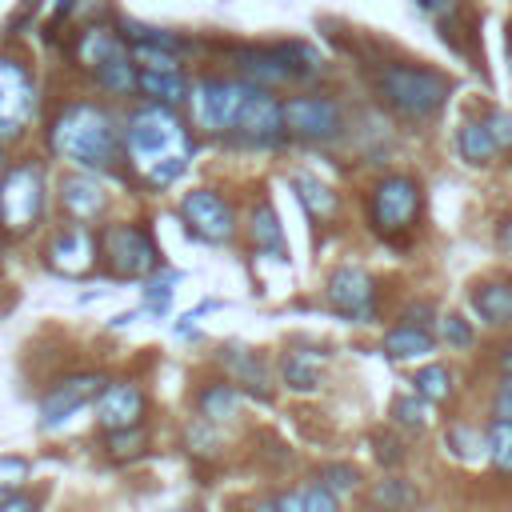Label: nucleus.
Listing matches in <instances>:
<instances>
[{
    "label": "nucleus",
    "instance_id": "nucleus-1",
    "mask_svg": "<svg viewBox=\"0 0 512 512\" xmlns=\"http://www.w3.org/2000/svg\"><path fill=\"white\" fill-rule=\"evenodd\" d=\"M192 152L196 144L184 120L168 104H144L124 120V160L148 188H168L180 180L192 164Z\"/></svg>",
    "mask_w": 512,
    "mask_h": 512
},
{
    "label": "nucleus",
    "instance_id": "nucleus-2",
    "mask_svg": "<svg viewBox=\"0 0 512 512\" xmlns=\"http://www.w3.org/2000/svg\"><path fill=\"white\" fill-rule=\"evenodd\" d=\"M48 148L88 172H112L124 160V120L100 100H68L48 124Z\"/></svg>",
    "mask_w": 512,
    "mask_h": 512
},
{
    "label": "nucleus",
    "instance_id": "nucleus-3",
    "mask_svg": "<svg viewBox=\"0 0 512 512\" xmlns=\"http://www.w3.org/2000/svg\"><path fill=\"white\" fill-rule=\"evenodd\" d=\"M372 88L376 96L404 120H432L448 96H452V76L428 64H412V60H388L372 72Z\"/></svg>",
    "mask_w": 512,
    "mask_h": 512
},
{
    "label": "nucleus",
    "instance_id": "nucleus-4",
    "mask_svg": "<svg viewBox=\"0 0 512 512\" xmlns=\"http://www.w3.org/2000/svg\"><path fill=\"white\" fill-rule=\"evenodd\" d=\"M232 60L248 84L260 88H284L304 84L324 72V56L304 40H276V44H240L232 48Z\"/></svg>",
    "mask_w": 512,
    "mask_h": 512
},
{
    "label": "nucleus",
    "instance_id": "nucleus-5",
    "mask_svg": "<svg viewBox=\"0 0 512 512\" xmlns=\"http://www.w3.org/2000/svg\"><path fill=\"white\" fill-rule=\"evenodd\" d=\"M96 248H100L104 272L116 280H144L160 268V248H156L152 232L144 224H132V220L104 224L96 232Z\"/></svg>",
    "mask_w": 512,
    "mask_h": 512
},
{
    "label": "nucleus",
    "instance_id": "nucleus-6",
    "mask_svg": "<svg viewBox=\"0 0 512 512\" xmlns=\"http://www.w3.org/2000/svg\"><path fill=\"white\" fill-rule=\"evenodd\" d=\"M424 212V188L408 172H388L368 188V224L376 236H404Z\"/></svg>",
    "mask_w": 512,
    "mask_h": 512
},
{
    "label": "nucleus",
    "instance_id": "nucleus-7",
    "mask_svg": "<svg viewBox=\"0 0 512 512\" xmlns=\"http://www.w3.org/2000/svg\"><path fill=\"white\" fill-rule=\"evenodd\" d=\"M44 204H48V180H44V168L36 160H20L4 172L0 180V228L20 236L28 228L40 224L44 216Z\"/></svg>",
    "mask_w": 512,
    "mask_h": 512
},
{
    "label": "nucleus",
    "instance_id": "nucleus-8",
    "mask_svg": "<svg viewBox=\"0 0 512 512\" xmlns=\"http://www.w3.org/2000/svg\"><path fill=\"white\" fill-rule=\"evenodd\" d=\"M248 80H236V76H200L196 84H188V108H192V124L208 136H220V132H232L236 116H240V104L248 96Z\"/></svg>",
    "mask_w": 512,
    "mask_h": 512
},
{
    "label": "nucleus",
    "instance_id": "nucleus-9",
    "mask_svg": "<svg viewBox=\"0 0 512 512\" xmlns=\"http://www.w3.org/2000/svg\"><path fill=\"white\" fill-rule=\"evenodd\" d=\"M280 116H284V132L308 144H332L344 132V104L328 92H300L280 100Z\"/></svg>",
    "mask_w": 512,
    "mask_h": 512
},
{
    "label": "nucleus",
    "instance_id": "nucleus-10",
    "mask_svg": "<svg viewBox=\"0 0 512 512\" xmlns=\"http://www.w3.org/2000/svg\"><path fill=\"white\" fill-rule=\"evenodd\" d=\"M36 80L28 64L12 52H0V144H16L36 116Z\"/></svg>",
    "mask_w": 512,
    "mask_h": 512
},
{
    "label": "nucleus",
    "instance_id": "nucleus-11",
    "mask_svg": "<svg viewBox=\"0 0 512 512\" xmlns=\"http://www.w3.org/2000/svg\"><path fill=\"white\" fill-rule=\"evenodd\" d=\"M180 220H184V228L196 236V240H204V244H228L232 236H236V208H232V200H224L216 188H192V192H184V200H180Z\"/></svg>",
    "mask_w": 512,
    "mask_h": 512
},
{
    "label": "nucleus",
    "instance_id": "nucleus-12",
    "mask_svg": "<svg viewBox=\"0 0 512 512\" xmlns=\"http://www.w3.org/2000/svg\"><path fill=\"white\" fill-rule=\"evenodd\" d=\"M376 276L364 272L360 264H340L328 272V284H324V300L336 316L352 320V324H368L376 316Z\"/></svg>",
    "mask_w": 512,
    "mask_h": 512
},
{
    "label": "nucleus",
    "instance_id": "nucleus-13",
    "mask_svg": "<svg viewBox=\"0 0 512 512\" xmlns=\"http://www.w3.org/2000/svg\"><path fill=\"white\" fill-rule=\"evenodd\" d=\"M44 264L64 276V280H84L92 276V268L100 264V248H96V232L88 224H64L48 236L44 244Z\"/></svg>",
    "mask_w": 512,
    "mask_h": 512
},
{
    "label": "nucleus",
    "instance_id": "nucleus-14",
    "mask_svg": "<svg viewBox=\"0 0 512 512\" xmlns=\"http://www.w3.org/2000/svg\"><path fill=\"white\" fill-rule=\"evenodd\" d=\"M232 136H236L240 144H256V148L280 144V140L288 136V132H284V116H280V100H276L268 88L252 84L248 96H244V104H240V116H236V124H232Z\"/></svg>",
    "mask_w": 512,
    "mask_h": 512
},
{
    "label": "nucleus",
    "instance_id": "nucleus-15",
    "mask_svg": "<svg viewBox=\"0 0 512 512\" xmlns=\"http://www.w3.org/2000/svg\"><path fill=\"white\" fill-rule=\"evenodd\" d=\"M56 196H60V212H64L68 220H76V224L100 220V216L108 212V204H112L108 184L100 180V172H88V168H76V172L60 176Z\"/></svg>",
    "mask_w": 512,
    "mask_h": 512
},
{
    "label": "nucleus",
    "instance_id": "nucleus-16",
    "mask_svg": "<svg viewBox=\"0 0 512 512\" xmlns=\"http://www.w3.org/2000/svg\"><path fill=\"white\" fill-rule=\"evenodd\" d=\"M104 384H108V380H104L100 372H76V376L56 380V384L44 392V400H40V424H44V428H56V424L68 420L76 408H84L88 400H96Z\"/></svg>",
    "mask_w": 512,
    "mask_h": 512
},
{
    "label": "nucleus",
    "instance_id": "nucleus-17",
    "mask_svg": "<svg viewBox=\"0 0 512 512\" xmlns=\"http://www.w3.org/2000/svg\"><path fill=\"white\" fill-rule=\"evenodd\" d=\"M144 408H148L144 388L132 384V380H116V384H104L100 396H96V424L104 432L144 424Z\"/></svg>",
    "mask_w": 512,
    "mask_h": 512
},
{
    "label": "nucleus",
    "instance_id": "nucleus-18",
    "mask_svg": "<svg viewBox=\"0 0 512 512\" xmlns=\"http://www.w3.org/2000/svg\"><path fill=\"white\" fill-rule=\"evenodd\" d=\"M132 48H128V40H124V32H116V28H108V24H88V28H80L76 32V40H72V64L80 68V72H96V68H104L108 60H116V56H128Z\"/></svg>",
    "mask_w": 512,
    "mask_h": 512
},
{
    "label": "nucleus",
    "instance_id": "nucleus-19",
    "mask_svg": "<svg viewBox=\"0 0 512 512\" xmlns=\"http://www.w3.org/2000/svg\"><path fill=\"white\" fill-rule=\"evenodd\" d=\"M472 312L488 324V328H504L512 324V280L508 276H488V280H476L472 292Z\"/></svg>",
    "mask_w": 512,
    "mask_h": 512
},
{
    "label": "nucleus",
    "instance_id": "nucleus-20",
    "mask_svg": "<svg viewBox=\"0 0 512 512\" xmlns=\"http://www.w3.org/2000/svg\"><path fill=\"white\" fill-rule=\"evenodd\" d=\"M248 240L256 252H268L276 260H288V244H284V228H280V216L268 200H260L248 216Z\"/></svg>",
    "mask_w": 512,
    "mask_h": 512
},
{
    "label": "nucleus",
    "instance_id": "nucleus-21",
    "mask_svg": "<svg viewBox=\"0 0 512 512\" xmlns=\"http://www.w3.org/2000/svg\"><path fill=\"white\" fill-rule=\"evenodd\" d=\"M136 92H140L148 104L180 108V104L188 100V76H184V72H152V68H140Z\"/></svg>",
    "mask_w": 512,
    "mask_h": 512
},
{
    "label": "nucleus",
    "instance_id": "nucleus-22",
    "mask_svg": "<svg viewBox=\"0 0 512 512\" xmlns=\"http://www.w3.org/2000/svg\"><path fill=\"white\" fill-rule=\"evenodd\" d=\"M456 152H460V160L472 164V168H484V164H492V160L500 156V148H496L488 124H484V120H472V116L456 124Z\"/></svg>",
    "mask_w": 512,
    "mask_h": 512
},
{
    "label": "nucleus",
    "instance_id": "nucleus-23",
    "mask_svg": "<svg viewBox=\"0 0 512 512\" xmlns=\"http://www.w3.org/2000/svg\"><path fill=\"white\" fill-rule=\"evenodd\" d=\"M380 348H384V356H388V360H416V356H428V352L436 348V340H432V332H428V328L400 320V324H392V328L384 332Z\"/></svg>",
    "mask_w": 512,
    "mask_h": 512
},
{
    "label": "nucleus",
    "instance_id": "nucleus-24",
    "mask_svg": "<svg viewBox=\"0 0 512 512\" xmlns=\"http://www.w3.org/2000/svg\"><path fill=\"white\" fill-rule=\"evenodd\" d=\"M420 504V488L404 476H384L368 488V508L372 512H412Z\"/></svg>",
    "mask_w": 512,
    "mask_h": 512
},
{
    "label": "nucleus",
    "instance_id": "nucleus-25",
    "mask_svg": "<svg viewBox=\"0 0 512 512\" xmlns=\"http://www.w3.org/2000/svg\"><path fill=\"white\" fill-rule=\"evenodd\" d=\"M292 188H296V200L304 204V212L312 216V220H332L336 212H340V196L324 184V180H316V176H308V172H292Z\"/></svg>",
    "mask_w": 512,
    "mask_h": 512
},
{
    "label": "nucleus",
    "instance_id": "nucleus-26",
    "mask_svg": "<svg viewBox=\"0 0 512 512\" xmlns=\"http://www.w3.org/2000/svg\"><path fill=\"white\" fill-rule=\"evenodd\" d=\"M196 412H200V420H208V424L232 420V416L240 412V392H236V384H232V380H212V384H204V388L196 392Z\"/></svg>",
    "mask_w": 512,
    "mask_h": 512
},
{
    "label": "nucleus",
    "instance_id": "nucleus-27",
    "mask_svg": "<svg viewBox=\"0 0 512 512\" xmlns=\"http://www.w3.org/2000/svg\"><path fill=\"white\" fill-rule=\"evenodd\" d=\"M320 364H324V352L316 348H288L280 368H284V384L296 388V392H312L320 384Z\"/></svg>",
    "mask_w": 512,
    "mask_h": 512
},
{
    "label": "nucleus",
    "instance_id": "nucleus-28",
    "mask_svg": "<svg viewBox=\"0 0 512 512\" xmlns=\"http://www.w3.org/2000/svg\"><path fill=\"white\" fill-rule=\"evenodd\" d=\"M412 388H416V396H424L428 404H444V400H452V392H456L452 368H448V364H424V368L412 376Z\"/></svg>",
    "mask_w": 512,
    "mask_h": 512
},
{
    "label": "nucleus",
    "instance_id": "nucleus-29",
    "mask_svg": "<svg viewBox=\"0 0 512 512\" xmlns=\"http://www.w3.org/2000/svg\"><path fill=\"white\" fill-rule=\"evenodd\" d=\"M444 448L456 456V460H476V456H484L488 452V440L476 432V428H468V424H448V432H444Z\"/></svg>",
    "mask_w": 512,
    "mask_h": 512
},
{
    "label": "nucleus",
    "instance_id": "nucleus-30",
    "mask_svg": "<svg viewBox=\"0 0 512 512\" xmlns=\"http://www.w3.org/2000/svg\"><path fill=\"white\" fill-rule=\"evenodd\" d=\"M144 444H148L144 424L104 432V448H108V456H112V460H132V456H140V452H144Z\"/></svg>",
    "mask_w": 512,
    "mask_h": 512
},
{
    "label": "nucleus",
    "instance_id": "nucleus-31",
    "mask_svg": "<svg viewBox=\"0 0 512 512\" xmlns=\"http://www.w3.org/2000/svg\"><path fill=\"white\" fill-rule=\"evenodd\" d=\"M484 440H488V460H492L500 472H508V476H512V420L492 416V424H488Z\"/></svg>",
    "mask_w": 512,
    "mask_h": 512
},
{
    "label": "nucleus",
    "instance_id": "nucleus-32",
    "mask_svg": "<svg viewBox=\"0 0 512 512\" xmlns=\"http://www.w3.org/2000/svg\"><path fill=\"white\" fill-rule=\"evenodd\" d=\"M392 420L400 424V428H412V432H420V428H428V400L424 396H396L392 400Z\"/></svg>",
    "mask_w": 512,
    "mask_h": 512
},
{
    "label": "nucleus",
    "instance_id": "nucleus-33",
    "mask_svg": "<svg viewBox=\"0 0 512 512\" xmlns=\"http://www.w3.org/2000/svg\"><path fill=\"white\" fill-rule=\"evenodd\" d=\"M32 480V464L24 456H0V500L12 492H24V484Z\"/></svg>",
    "mask_w": 512,
    "mask_h": 512
},
{
    "label": "nucleus",
    "instance_id": "nucleus-34",
    "mask_svg": "<svg viewBox=\"0 0 512 512\" xmlns=\"http://www.w3.org/2000/svg\"><path fill=\"white\" fill-rule=\"evenodd\" d=\"M232 364H236L232 372H236V376H240V380H244L252 392H260V400H268V396H272V392H268V376H264V364H260L252 352H232Z\"/></svg>",
    "mask_w": 512,
    "mask_h": 512
},
{
    "label": "nucleus",
    "instance_id": "nucleus-35",
    "mask_svg": "<svg viewBox=\"0 0 512 512\" xmlns=\"http://www.w3.org/2000/svg\"><path fill=\"white\" fill-rule=\"evenodd\" d=\"M180 280V272H164V276H156V280H148V288H144V308L152 312V316H164L168 312V304H172V284Z\"/></svg>",
    "mask_w": 512,
    "mask_h": 512
},
{
    "label": "nucleus",
    "instance_id": "nucleus-36",
    "mask_svg": "<svg viewBox=\"0 0 512 512\" xmlns=\"http://www.w3.org/2000/svg\"><path fill=\"white\" fill-rule=\"evenodd\" d=\"M320 484L332 488L336 496L340 492H356L360 488V468H352V464H324L320 468Z\"/></svg>",
    "mask_w": 512,
    "mask_h": 512
},
{
    "label": "nucleus",
    "instance_id": "nucleus-37",
    "mask_svg": "<svg viewBox=\"0 0 512 512\" xmlns=\"http://www.w3.org/2000/svg\"><path fill=\"white\" fill-rule=\"evenodd\" d=\"M440 336H444L452 348H472V340H476L472 324H468L460 312H448V316L440 320Z\"/></svg>",
    "mask_w": 512,
    "mask_h": 512
},
{
    "label": "nucleus",
    "instance_id": "nucleus-38",
    "mask_svg": "<svg viewBox=\"0 0 512 512\" xmlns=\"http://www.w3.org/2000/svg\"><path fill=\"white\" fill-rule=\"evenodd\" d=\"M484 124H488L496 148H500V152H512V112H504V108H488Z\"/></svg>",
    "mask_w": 512,
    "mask_h": 512
},
{
    "label": "nucleus",
    "instance_id": "nucleus-39",
    "mask_svg": "<svg viewBox=\"0 0 512 512\" xmlns=\"http://www.w3.org/2000/svg\"><path fill=\"white\" fill-rule=\"evenodd\" d=\"M300 504H304V512H340L336 492H332V488H324L320 480H316V484H308V488L300 492Z\"/></svg>",
    "mask_w": 512,
    "mask_h": 512
},
{
    "label": "nucleus",
    "instance_id": "nucleus-40",
    "mask_svg": "<svg viewBox=\"0 0 512 512\" xmlns=\"http://www.w3.org/2000/svg\"><path fill=\"white\" fill-rule=\"evenodd\" d=\"M372 440L380 444V448H376V460H380V464H400V460H404V444H400L396 436H384V432H376Z\"/></svg>",
    "mask_w": 512,
    "mask_h": 512
},
{
    "label": "nucleus",
    "instance_id": "nucleus-41",
    "mask_svg": "<svg viewBox=\"0 0 512 512\" xmlns=\"http://www.w3.org/2000/svg\"><path fill=\"white\" fill-rule=\"evenodd\" d=\"M492 416L512 420V372L500 380V388H496V396H492Z\"/></svg>",
    "mask_w": 512,
    "mask_h": 512
},
{
    "label": "nucleus",
    "instance_id": "nucleus-42",
    "mask_svg": "<svg viewBox=\"0 0 512 512\" xmlns=\"http://www.w3.org/2000/svg\"><path fill=\"white\" fill-rule=\"evenodd\" d=\"M416 4H420L436 24H440V20H452V16L460 12V4H456V0H416Z\"/></svg>",
    "mask_w": 512,
    "mask_h": 512
},
{
    "label": "nucleus",
    "instance_id": "nucleus-43",
    "mask_svg": "<svg viewBox=\"0 0 512 512\" xmlns=\"http://www.w3.org/2000/svg\"><path fill=\"white\" fill-rule=\"evenodd\" d=\"M432 316H436V308H432L428 300H420V304H408L400 320H408V324H420V328H428V324H432Z\"/></svg>",
    "mask_w": 512,
    "mask_h": 512
},
{
    "label": "nucleus",
    "instance_id": "nucleus-44",
    "mask_svg": "<svg viewBox=\"0 0 512 512\" xmlns=\"http://www.w3.org/2000/svg\"><path fill=\"white\" fill-rule=\"evenodd\" d=\"M0 512H36V500L24 496V492H12V496L0 500Z\"/></svg>",
    "mask_w": 512,
    "mask_h": 512
},
{
    "label": "nucleus",
    "instance_id": "nucleus-45",
    "mask_svg": "<svg viewBox=\"0 0 512 512\" xmlns=\"http://www.w3.org/2000/svg\"><path fill=\"white\" fill-rule=\"evenodd\" d=\"M272 500H276V512H304L300 492H280V496H272Z\"/></svg>",
    "mask_w": 512,
    "mask_h": 512
},
{
    "label": "nucleus",
    "instance_id": "nucleus-46",
    "mask_svg": "<svg viewBox=\"0 0 512 512\" xmlns=\"http://www.w3.org/2000/svg\"><path fill=\"white\" fill-rule=\"evenodd\" d=\"M244 512H276V500H252Z\"/></svg>",
    "mask_w": 512,
    "mask_h": 512
},
{
    "label": "nucleus",
    "instance_id": "nucleus-47",
    "mask_svg": "<svg viewBox=\"0 0 512 512\" xmlns=\"http://www.w3.org/2000/svg\"><path fill=\"white\" fill-rule=\"evenodd\" d=\"M500 364H504V372H512V340L504 344V356H500Z\"/></svg>",
    "mask_w": 512,
    "mask_h": 512
},
{
    "label": "nucleus",
    "instance_id": "nucleus-48",
    "mask_svg": "<svg viewBox=\"0 0 512 512\" xmlns=\"http://www.w3.org/2000/svg\"><path fill=\"white\" fill-rule=\"evenodd\" d=\"M4 172H8V156H4V144H0V180H4Z\"/></svg>",
    "mask_w": 512,
    "mask_h": 512
},
{
    "label": "nucleus",
    "instance_id": "nucleus-49",
    "mask_svg": "<svg viewBox=\"0 0 512 512\" xmlns=\"http://www.w3.org/2000/svg\"><path fill=\"white\" fill-rule=\"evenodd\" d=\"M508 60H512V32H508Z\"/></svg>",
    "mask_w": 512,
    "mask_h": 512
}]
</instances>
